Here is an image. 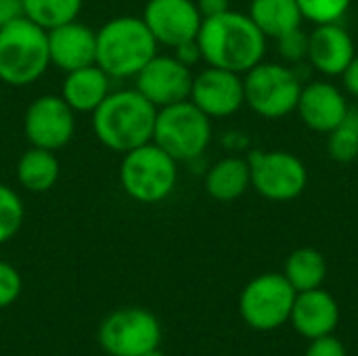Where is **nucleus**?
I'll list each match as a JSON object with an SVG mask.
<instances>
[{"label": "nucleus", "mask_w": 358, "mask_h": 356, "mask_svg": "<svg viewBox=\"0 0 358 356\" xmlns=\"http://www.w3.org/2000/svg\"><path fill=\"white\" fill-rule=\"evenodd\" d=\"M266 40L268 38L258 29L248 13H237L231 8L216 17L203 19L197 34L201 59L208 65L241 76L264 61Z\"/></svg>", "instance_id": "1"}, {"label": "nucleus", "mask_w": 358, "mask_h": 356, "mask_svg": "<svg viewBox=\"0 0 358 356\" xmlns=\"http://www.w3.org/2000/svg\"><path fill=\"white\" fill-rule=\"evenodd\" d=\"M90 115L96 141L109 151L124 155L153 141L157 107L136 88L111 90Z\"/></svg>", "instance_id": "2"}, {"label": "nucleus", "mask_w": 358, "mask_h": 356, "mask_svg": "<svg viewBox=\"0 0 358 356\" xmlns=\"http://www.w3.org/2000/svg\"><path fill=\"white\" fill-rule=\"evenodd\" d=\"M157 48L143 17H113L96 31V65L111 80L134 78L157 55Z\"/></svg>", "instance_id": "3"}, {"label": "nucleus", "mask_w": 358, "mask_h": 356, "mask_svg": "<svg viewBox=\"0 0 358 356\" xmlns=\"http://www.w3.org/2000/svg\"><path fill=\"white\" fill-rule=\"evenodd\" d=\"M50 67L48 31L21 17L0 27V82L29 86Z\"/></svg>", "instance_id": "4"}, {"label": "nucleus", "mask_w": 358, "mask_h": 356, "mask_svg": "<svg viewBox=\"0 0 358 356\" xmlns=\"http://www.w3.org/2000/svg\"><path fill=\"white\" fill-rule=\"evenodd\" d=\"M176 183L178 162L153 141L124 153L120 185L130 199L138 204H159L172 195Z\"/></svg>", "instance_id": "5"}, {"label": "nucleus", "mask_w": 358, "mask_h": 356, "mask_svg": "<svg viewBox=\"0 0 358 356\" xmlns=\"http://www.w3.org/2000/svg\"><path fill=\"white\" fill-rule=\"evenodd\" d=\"M153 143L178 164L201 157L212 143V120L189 99L157 109Z\"/></svg>", "instance_id": "6"}, {"label": "nucleus", "mask_w": 358, "mask_h": 356, "mask_svg": "<svg viewBox=\"0 0 358 356\" xmlns=\"http://www.w3.org/2000/svg\"><path fill=\"white\" fill-rule=\"evenodd\" d=\"M302 82L283 63H258L243 73L245 105L266 120H281L296 111Z\"/></svg>", "instance_id": "7"}, {"label": "nucleus", "mask_w": 358, "mask_h": 356, "mask_svg": "<svg viewBox=\"0 0 358 356\" xmlns=\"http://www.w3.org/2000/svg\"><path fill=\"white\" fill-rule=\"evenodd\" d=\"M96 340L109 356H143L159 348L162 325L151 311L126 306L103 319Z\"/></svg>", "instance_id": "8"}, {"label": "nucleus", "mask_w": 358, "mask_h": 356, "mask_svg": "<svg viewBox=\"0 0 358 356\" xmlns=\"http://www.w3.org/2000/svg\"><path fill=\"white\" fill-rule=\"evenodd\" d=\"M296 294L283 273L258 275L241 290L239 315L254 332H273L289 321Z\"/></svg>", "instance_id": "9"}, {"label": "nucleus", "mask_w": 358, "mask_h": 356, "mask_svg": "<svg viewBox=\"0 0 358 356\" xmlns=\"http://www.w3.org/2000/svg\"><path fill=\"white\" fill-rule=\"evenodd\" d=\"M252 189L268 201H292L308 185L304 162L289 151H252L250 157Z\"/></svg>", "instance_id": "10"}, {"label": "nucleus", "mask_w": 358, "mask_h": 356, "mask_svg": "<svg viewBox=\"0 0 358 356\" xmlns=\"http://www.w3.org/2000/svg\"><path fill=\"white\" fill-rule=\"evenodd\" d=\"M23 134L29 147L59 151L76 134V111L61 94H42L25 109Z\"/></svg>", "instance_id": "11"}, {"label": "nucleus", "mask_w": 358, "mask_h": 356, "mask_svg": "<svg viewBox=\"0 0 358 356\" xmlns=\"http://www.w3.org/2000/svg\"><path fill=\"white\" fill-rule=\"evenodd\" d=\"M136 90L157 109L187 101L193 84V69L174 55H155L136 76Z\"/></svg>", "instance_id": "12"}, {"label": "nucleus", "mask_w": 358, "mask_h": 356, "mask_svg": "<svg viewBox=\"0 0 358 356\" xmlns=\"http://www.w3.org/2000/svg\"><path fill=\"white\" fill-rule=\"evenodd\" d=\"M189 101L210 120L235 115L245 105L243 76L208 65L199 73H193Z\"/></svg>", "instance_id": "13"}, {"label": "nucleus", "mask_w": 358, "mask_h": 356, "mask_svg": "<svg viewBox=\"0 0 358 356\" xmlns=\"http://www.w3.org/2000/svg\"><path fill=\"white\" fill-rule=\"evenodd\" d=\"M141 17L157 44L168 48L195 40L203 21L195 0H147Z\"/></svg>", "instance_id": "14"}, {"label": "nucleus", "mask_w": 358, "mask_h": 356, "mask_svg": "<svg viewBox=\"0 0 358 356\" xmlns=\"http://www.w3.org/2000/svg\"><path fill=\"white\" fill-rule=\"evenodd\" d=\"M348 109L350 105L340 86L327 80H315L302 84L296 113L300 115L302 124L313 132L329 134L344 122Z\"/></svg>", "instance_id": "15"}, {"label": "nucleus", "mask_w": 358, "mask_h": 356, "mask_svg": "<svg viewBox=\"0 0 358 356\" xmlns=\"http://www.w3.org/2000/svg\"><path fill=\"white\" fill-rule=\"evenodd\" d=\"M357 55L350 31L340 23H319L308 34V63L325 78H336L346 71Z\"/></svg>", "instance_id": "16"}, {"label": "nucleus", "mask_w": 358, "mask_h": 356, "mask_svg": "<svg viewBox=\"0 0 358 356\" xmlns=\"http://www.w3.org/2000/svg\"><path fill=\"white\" fill-rule=\"evenodd\" d=\"M50 65L63 73L96 63V31L84 23L69 21L48 31Z\"/></svg>", "instance_id": "17"}, {"label": "nucleus", "mask_w": 358, "mask_h": 356, "mask_svg": "<svg viewBox=\"0 0 358 356\" xmlns=\"http://www.w3.org/2000/svg\"><path fill=\"white\" fill-rule=\"evenodd\" d=\"M289 323L308 342L323 336H331L340 325L338 300L323 287L300 292L296 294Z\"/></svg>", "instance_id": "18"}, {"label": "nucleus", "mask_w": 358, "mask_h": 356, "mask_svg": "<svg viewBox=\"0 0 358 356\" xmlns=\"http://www.w3.org/2000/svg\"><path fill=\"white\" fill-rule=\"evenodd\" d=\"M109 92L111 78L96 63L67 71L61 84V97L76 113H92Z\"/></svg>", "instance_id": "19"}, {"label": "nucleus", "mask_w": 358, "mask_h": 356, "mask_svg": "<svg viewBox=\"0 0 358 356\" xmlns=\"http://www.w3.org/2000/svg\"><path fill=\"white\" fill-rule=\"evenodd\" d=\"M206 191L216 201H235L252 187L248 157L227 155L218 159L206 174Z\"/></svg>", "instance_id": "20"}, {"label": "nucleus", "mask_w": 358, "mask_h": 356, "mask_svg": "<svg viewBox=\"0 0 358 356\" xmlns=\"http://www.w3.org/2000/svg\"><path fill=\"white\" fill-rule=\"evenodd\" d=\"M248 15L266 38L275 40L304 23L298 0H252Z\"/></svg>", "instance_id": "21"}, {"label": "nucleus", "mask_w": 358, "mask_h": 356, "mask_svg": "<svg viewBox=\"0 0 358 356\" xmlns=\"http://www.w3.org/2000/svg\"><path fill=\"white\" fill-rule=\"evenodd\" d=\"M61 174V164L55 151L29 147L21 153L17 162V180L29 193L50 191Z\"/></svg>", "instance_id": "22"}, {"label": "nucleus", "mask_w": 358, "mask_h": 356, "mask_svg": "<svg viewBox=\"0 0 358 356\" xmlns=\"http://www.w3.org/2000/svg\"><path fill=\"white\" fill-rule=\"evenodd\" d=\"M327 260L325 256L315 248H298L294 250L283 266V277L289 281V285L300 294L308 290L323 287L327 279Z\"/></svg>", "instance_id": "23"}, {"label": "nucleus", "mask_w": 358, "mask_h": 356, "mask_svg": "<svg viewBox=\"0 0 358 356\" xmlns=\"http://www.w3.org/2000/svg\"><path fill=\"white\" fill-rule=\"evenodd\" d=\"M84 0H23V17L50 31L59 25L76 21Z\"/></svg>", "instance_id": "24"}, {"label": "nucleus", "mask_w": 358, "mask_h": 356, "mask_svg": "<svg viewBox=\"0 0 358 356\" xmlns=\"http://www.w3.org/2000/svg\"><path fill=\"white\" fill-rule=\"evenodd\" d=\"M327 153L340 164L358 159V109H348L344 122L327 134Z\"/></svg>", "instance_id": "25"}, {"label": "nucleus", "mask_w": 358, "mask_h": 356, "mask_svg": "<svg viewBox=\"0 0 358 356\" xmlns=\"http://www.w3.org/2000/svg\"><path fill=\"white\" fill-rule=\"evenodd\" d=\"M23 218L25 208L19 193L13 187L0 183V245L10 241L19 233Z\"/></svg>", "instance_id": "26"}, {"label": "nucleus", "mask_w": 358, "mask_h": 356, "mask_svg": "<svg viewBox=\"0 0 358 356\" xmlns=\"http://www.w3.org/2000/svg\"><path fill=\"white\" fill-rule=\"evenodd\" d=\"M350 4L352 0H298L304 21H310L313 25L340 21L348 13Z\"/></svg>", "instance_id": "27"}, {"label": "nucleus", "mask_w": 358, "mask_h": 356, "mask_svg": "<svg viewBox=\"0 0 358 356\" xmlns=\"http://www.w3.org/2000/svg\"><path fill=\"white\" fill-rule=\"evenodd\" d=\"M277 46H279V55L285 61L300 63L308 55V31H304V27H296V29L279 36Z\"/></svg>", "instance_id": "28"}, {"label": "nucleus", "mask_w": 358, "mask_h": 356, "mask_svg": "<svg viewBox=\"0 0 358 356\" xmlns=\"http://www.w3.org/2000/svg\"><path fill=\"white\" fill-rule=\"evenodd\" d=\"M21 290H23V281L19 271L13 264L0 260V308L15 304L21 296Z\"/></svg>", "instance_id": "29"}, {"label": "nucleus", "mask_w": 358, "mask_h": 356, "mask_svg": "<svg viewBox=\"0 0 358 356\" xmlns=\"http://www.w3.org/2000/svg\"><path fill=\"white\" fill-rule=\"evenodd\" d=\"M304 356H348L346 346L331 334V336H323L317 340H310L308 348Z\"/></svg>", "instance_id": "30"}, {"label": "nucleus", "mask_w": 358, "mask_h": 356, "mask_svg": "<svg viewBox=\"0 0 358 356\" xmlns=\"http://www.w3.org/2000/svg\"><path fill=\"white\" fill-rule=\"evenodd\" d=\"M174 50V57L178 59V61H182L187 67H191L193 69V65H197L199 61H203L201 59V48H199V44H197V38L195 40H189V42H182V44H178L176 48H172Z\"/></svg>", "instance_id": "31"}, {"label": "nucleus", "mask_w": 358, "mask_h": 356, "mask_svg": "<svg viewBox=\"0 0 358 356\" xmlns=\"http://www.w3.org/2000/svg\"><path fill=\"white\" fill-rule=\"evenodd\" d=\"M23 17V0H0V27Z\"/></svg>", "instance_id": "32"}, {"label": "nucleus", "mask_w": 358, "mask_h": 356, "mask_svg": "<svg viewBox=\"0 0 358 356\" xmlns=\"http://www.w3.org/2000/svg\"><path fill=\"white\" fill-rule=\"evenodd\" d=\"M197 4V10L203 19L208 17H216L220 13H227L231 8V2L229 0H195Z\"/></svg>", "instance_id": "33"}, {"label": "nucleus", "mask_w": 358, "mask_h": 356, "mask_svg": "<svg viewBox=\"0 0 358 356\" xmlns=\"http://www.w3.org/2000/svg\"><path fill=\"white\" fill-rule=\"evenodd\" d=\"M342 80H344L346 92H350L352 97L358 99V52L355 55V59L350 61V65L346 67V71L342 73Z\"/></svg>", "instance_id": "34"}, {"label": "nucleus", "mask_w": 358, "mask_h": 356, "mask_svg": "<svg viewBox=\"0 0 358 356\" xmlns=\"http://www.w3.org/2000/svg\"><path fill=\"white\" fill-rule=\"evenodd\" d=\"M143 356H166V355L157 348V350H151V353H147V355H143Z\"/></svg>", "instance_id": "35"}]
</instances>
